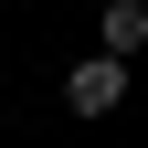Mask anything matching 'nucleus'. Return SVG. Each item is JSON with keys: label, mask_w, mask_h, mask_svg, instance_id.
I'll list each match as a JSON object with an SVG mask.
<instances>
[{"label": "nucleus", "mask_w": 148, "mask_h": 148, "mask_svg": "<svg viewBox=\"0 0 148 148\" xmlns=\"http://www.w3.org/2000/svg\"><path fill=\"white\" fill-rule=\"evenodd\" d=\"M64 106H74V116H116V106H127V53L74 64V74H64Z\"/></svg>", "instance_id": "f257e3e1"}, {"label": "nucleus", "mask_w": 148, "mask_h": 148, "mask_svg": "<svg viewBox=\"0 0 148 148\" xmlns=\"http://www.w3.org/2000/svg\"><path fill=\"white\" fill-rule=\"evenodd\" d=\"M95 32H106V53H148V0H106Z\"/></svg>", "instance_id": "f03ea898"}]
</instances>
